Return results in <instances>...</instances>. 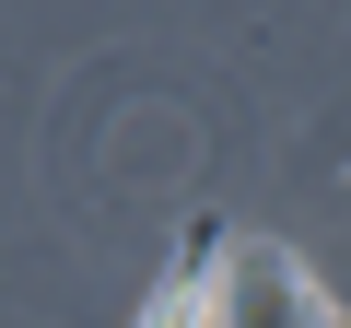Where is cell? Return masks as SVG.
<instances>
[{"label":"cell","mask_w":351,"mask_h":328,"mask_svg":"<svg viewBox=\"0 0 351 328\" xmlns=\"http://www.w3.org/2000/svg\"><path fill=\"white\" fill-rule=\"evenodd\" d=\"M304 305H316V281H304L293 246H269V235H234V246H223V270H211V328H293Z\"/></svg>","instance_id":"1"},{"label":"cell","mask_w":351,"mask_h":328,"mask_svg":"<svg viewBox=\"0 0 351 328\" xmlns=\"http://www.w3.org/2000/svg\"><path fill=\"white\" fill-rule=\"evenodd\" d=\"M223 223H188L176 235V270L152 281V305H141V328H211V270H223Z\"/></svg>","instance_id":"2"},{"label":"cell","mask_w":351,"mask_h":328,"mask_svg":"<svg viewBox=\"0 0 351 328\" xmlns=\"http://www.w3.org/2000/svg\"><path fill=\"white\" fill-rule=\"evenodd\" d=\"M293 328H351V316H339V305H328V293H316V305H304V316H293Z\"/></svg>","instance_id":"3"}]
</instances>
